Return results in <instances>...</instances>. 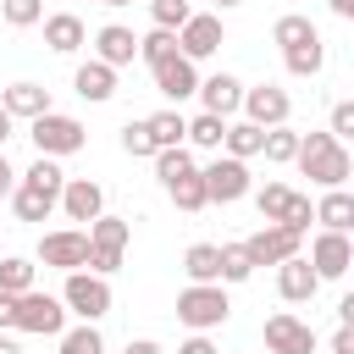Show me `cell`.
I'll use <instances>...</instances> for the list:
<instances>
[{"label": "cell", "mask_w": 354, "mask_h": 354, "mask_svg": "<svg viewBox=\"0 0 354 354\" xmlns=\"http://www.w3.org/2000/svg\"><path fill=\"white\" fill-rule=\"evenodd\" d=\"M293 166H299L315 188H343V183H348V171H354V160H348L343 138H332V133H299Z\"/></svg>", "instance_id": "6da1fadb"}, {"label": "cell", "mask_w": 354, "mask_h": 354, "mask_svg": "<svg viewBox=\"0 0 354 354\" xmlns=\"http://www.w3.org/2000/svg\"><path fill=\"white\" fill-rule=\"evenodd\" d=\"M28 138H33L39 155L61 160V155H77V149L88 144V127H83L77 116H66V111H44V116L28 122Z\"/></svg>", "instance_id": "7a4b0ae2"}, {"label": "cell", "mask_w": 354, "mask_h": 354, "mask_svg": "<svg viewBox=\"0 0 354 354\" xmlns=\"http://www.w3.org/2000/svg\"><path fill=\"white\" fill-rule=\"evenodd\" d=\"M227 315H232V304H227V288L221 282H188L177 293V321L194 326V332H216Z\"/></svg>", "instance_id": "3957f363"}, {"label": "cell", "mask_w": 354, "mask_h": 354, "mask_svg": "<svg viewBox=\"0 0 354 354\" xmlns=\"http://www.w3.org/2000/svg\"><path fill=\"white\" fill-rule=\"evenodd\" d=\"M11 332H33V337H61L66 332V304L44 288H28L17 293V310H11Z\"/></svg>", "instance_id": "277c9868"}, {"label": "cell", "mask_w": 354, "mask_h": 354, "mask_svg": "<svg viewBox=\"0 0 354 354\" xmlns=\"http://www.w3.org/2000/svg\"><path fill=\"white\" fill-rule=\"evenodd\" d=\"M61 304H66V315H77V321H100V315H111V282L94 277V271H66Z\"/></svg>", "instance_id": "5b68a950"}, {"label": "cell", "mask_w": 354, "mask_h": 354, "mask_svg": "<svg viewBox=\"0 0 354 354\" xmlns=\"http://www.w3.org/2000/svg\"><path fill=\"white\" fill-rule=\"evenodd\" d=\"M205 177V199L210 205H232L249 194V160H232V155H216L210 166H199Z\"/></svg>", "instance_id": "8992f818"}, {"label": "cell", "mask_w": 354, "mask_h": 354, "mask_svg": "<svg viewBox=\"0 0 354 354\" xmlns=\"http://www.w3.org/2000/svg\"><path fill=\"white\" fill-rule=\"evenodd\" d=\"M238 111H243V122H254V127H282V122L293 116V100H288V88H277V83H254V88H243Z\"/></svg>", "instance_id": "52a82bcc"}, {"label": "cell", "mask_w": 354, "mask_h": 354, "mask_svg": "<svg viewBox=\"0 0 354 354\" xmlns=\"http://www.w3.org/2000/svg\"><path fill=\"white\" fill-rule=\"evenodd\" d=\"M221 44H227V28H221L216 11H194V17L177 28V50H183L188 61H205V55H216Z\"/></svg>", "instance_id": "ba28073f"}, {"label": "cell", "mask_w": 354, "mask_h": 354, "mask_svg": "<svg viewBox=\"0 0 354 354\" xmlns=\"http://www.w3.org/2000/svg\"><path fill=\"white\" fill-rule=\"evenodd\" d=\"M149 77H155V88H160L171 105H183V100H194V88H199V61H188L183 50H171L166 61L149 66Z\"/></svg>", "instance_id": "9c48e42d"}, {"label": "cell", "mask_w": 354, "mask_h": 354, "mask_svg": "<svg viewBox=\"0 0 354 354\" xmlns=\"http://www.w3.org/2000/svg\"><path fill=\"white\" fill-rule=\"evenodd\" d=\"M243 249H249L254 266H277V260H288V254L304 249V232H293V227H282V221H266L260 232L243 238Z\"/></svg>", "instance_id": "30bf717a"}, {"label": "cell", "mask_w": 354, "mask_h": 354, "mask_svg": "<svg viewBox=\"0 0 354 354\" xmlns=\"http://www.w3.org/2000/svg\"><path fill=\"white\" fill-rule=\"evenodd\" d=\"M304 260L315 266L321 282H337V277H348V266H354V243H348V232H326V227H321Z\"/></svg>", "instance_id": "8fae6325"}, {"label": "cell", "mask_w": 354, "mask_h": 354, "mask_svg": "<svg viewBox=\"0 0 354 354\" xmlns=\"http://www.w3.org/2000/svg\"><path fill=\"white\" fill-rule=\"evenodd\" d=\"M39 260L55 266V271H83V260H88V232H83V227L44 232V238H39Z\"/></svg>", "instance_id": "7c38bea8"}, {"label": "cell", "mask_w": 354, "mask_h": 354, "mask_svg": "<svg viewBox=\"0 0 354 354\" xmlns=\"http://www.w3.org/2000/svg\"><path fill=\"white\" fill-rule=\"evenodd\" d=\"M266 354H315V332L299 315L277 310V315H266Z\"/></svg>", "instance_id": "4fadbf2b"}, {"label": "cell", "mask_w": 354, "mask_h": 354, "mask_svg": "<svg viewBox=\"0 0 354 354\" xmlns=\"http://www.w3.org/2000/svg\"><path fill=\"white\" fill-rule=\"evenodd\" d=\"M277 293H282L288 304H310V299L321 293V277H315V266L304 260V249L288 254V260H277Z\"/></svg>", "instance_id": "5bb4252c"}, {"label": "cell", "mask_w": 354, "mask_h": 354, "mask_svg": "<svg viewBox=\"0 0 354 354\" xmlns=\"http://www.w3.org/2000/svg\"><path fill=\"white\" fill-rule=\"evenodd\" d=\"M55 205L66 210V221H83V227H88V221H94V216L105 210V188H100L94 177H66V183H61V199H55Z\"/></svg>", "instance_id": "9a60e30c"}, {"label": "cell", "mask_w": 354, "mask_h": 354, "mask_svg": "<svg viewBox=\"0 0 354 354\" xmlns=\"http://www.w3.org/2000/svg\"><path fill=\"white\" fill-rule=\"evenodd\" d=\"M94 61H105V66H133V61H138V39H133V28L105 22V28L94 33Z\"/></svg>", "instance_id": "2e32d148"}, {"label": "cell", "mask_w": 354, "mask_h": 354, "mask_svg": "<svg viewBox=\"0 0 354 354\" xmlns=\"http://www.w3.org/2000/svg\"><path fill=\"white\" fill-rule=\"evenodd\" d=\"M0 111L11 122H33L50 111V88L44 83H11V88H0Z\"/></svg>", "instance_id": "e0dca14e"}, {"label": "cell", "mask_w": 354, "mask_h": 354, "mask_svg": "<svg viewBox=\"0 0 354 354\" xmlns=\"http://www.w3.org/2000/svg\"><path fill=\"white\" fill-rule=\"evenodd\" d=\"M39 22H44V44H50L55 55H77V50L88 44L83 17H72V11H55V17H39Z\"/></svg>", "instance_id": "ac0fdd59"}, {"label": "cell", "mask_w": 354, "mask_h": 354, "mask_svg": "<svg viewBox=\"0 0 354 354\" xmlns=\"http://www.w3.org/2000/svg\"><path fill=\"white\" fill-rule=\"evenodd\" d=\"M199 105L210 111V116H232L238 111V100H243V83L232 77V72H216V77H199Z\"/></svg>", "instance_id": "d6986e66"}, {"label": "cell", "mask_w": 354, "mask_h": 354, "mask_svg": "<svg viewBox=\"0 0 354 354\" xmlns=\"http://www.w3.org/2000/svg\"><path fill=\"white\" fill-rule=\"evenodd\" d=\"M72 88H77L88 105H105V100L116 94V66H105V61H83V66L72 72Z\"/></svg>", "instance_id": "ffe728a7"}, {"label": "cell", "mask_w": 354, "mask_h": 354, "mask_svg": "<svg viewBox=\"0 0 354 354\" xmlns=\"http://www.w3.org/2000/svg\"><path fill=\"white\" fill-rule=\"evenodd\" d=\"M315 221H321L326 232H348V227H354V194H348V188H326L321 205H315Z\"/></svg>", "instance_id": "44dd1931"}, {"label": "cell", "mask_w": 354, "mask_h": 354, "mask_svg": "<svg viewBox=\"0 0 354 354\" xmlns=\"http://www.w3.org/2000/svg\"><path fill=\"white\" fill-rule=\"evenodd\" d=\"M11 210H17V221H44V216L55 210V194H44V188H33V183L17 177V188H11Z\"/></svg>", "instance_id": "7402d4cb"}, {"label": "cell", "mask_w": 354, "mask_h": 354, "mask_svg": "<svg viewBox=\"0 0 354 354\" xmlns=\"http://www.w3.org/2000/svg\"><path fill=\"white\" fill-rule=\"evenodd\" d=\"M183 271L188 282H221V243H188Z\"/></svg>", "instance_id": "603a6c76"}, {"label": "cell", "mask_w": 354, "mask_h": 354, "mask_svg": "<svg viewBox=\"0 0 354 354\" xmlns=\"http://www.w3.org/2000/svg\"><path fill=\"white\" fill-rule=\"evenodd\" d=\"M260 138H266V127H254V122H227L221 149H227L232 160H254V155H260Z\"/></svg>", "instance_id": "cb8c5ba5"}, {"label": "cell", "mask_w": 354, "mask_h": 354, "mask_svg": "<svg viewBox=\"0 0 354 354\" xmlns=\"http://www.w3.org/2000/svg\"><path fill=\"white\" fill-rule=\"evenodd\" d=\"M282 61H288V72H293V77H315V72L326 66V44H321V39L288 44V50H282Z\"/></svg>", "instance_id": "d4e9b609"}, {"label": "cell", "mask_w": 354, "mask_h": 354, "mask_svg": "<svg viewBox=\"0 0 354 354\" xmlns=\"http://www.w3.org/2000/svg\"><path fill=\"white\" fill-rule=\"evenodd\" d=\"M144 127H149L155 149H171V144H183V133H188V116H183V111H155V116H144Z\"/></svg>", "instance_id": "484cf974"}, {"label": "cell", "mask_w": 354, "mask_h": 354, "mask_svg": "<svg viewBox=\"0 0 354 354\" xmlns=\"http://www.w3.org/2000/svg\"><path fill=\"white\" fill-rule=\"evenodd\" d=\"M221 133H227V116H210V111H199V116H188V133H183V144H194V149H221Z\"/></svg>", "instance_id": "4316f807"}, {"label": "cell", "mask_w": 354, "mask_h": 354, "mask_svg": "<svg viewBox=\"0 0 354 354\" xmlns=\"http://www.w3.org/2000/svg\"><path fill=\"white\" fill-rule=\"evenodd\" d=\"M149 160H155V177H160V188H166V183H177V177H188V171H199V166H194V155H188V144L155 149Z\"/></svg>", "instance_id": "83f0119b"}, {"label": "cell", "mask_w": 354, "mask_h": 354, "mask_svg": "<svg viewBox=\"0 0 354 354\" xmlns=\"http://www.w3.org/2000/svg\"><path fill=\"white\" fill-rule=\"evenodd\" d=\"M293 149H299V133L282 122V127H266V138H260V155L271 160V166H293Z\"/></svg>", "instance_id": "f1b7e54d"}, {"label": "cell", "mask_w": 354, "mask_h": 354, "mask_svg": "<svg viewBox=\"0 0 354 354\" xmlns=\"http://www.w3.org/2000/svg\"><path fill=\"white\" fill-rule=\"evenodd\" d=\"M83 232H88V243H116V249H127V238H133V221H127V216H105V210H100V216H94Z\"/></svg>", "instance_id": "f546056e"}, {"label": "cell", "mask_w": 354, "mask_h": 354, "mask_svg": "<svg viewBox=\"0 0 354 354\" xmlns=\"http://www.w3.org/2000/svg\"><path fill=\"white\" fill-rule=\"evenodd\" d=\"M166 199H171L177 210H205V205H210V199H205V177H199V171H188V177L166 183Z\"/></svg>", "instance_id": "4dcf8cb0"}, {"label": "cell", "mask_w": 354, "mask_h": 354, "mask_svg": "<svg viewBox=\"0 0 354 354\" xmlns=\"http://www.w3.org/2000/svg\"><path fill=\"white\" fill-rule=\"evenodd\" d=\"M271 39L288 50V44H304V39H321V28L310 22V17H299V11H288V17H277V28H271Z\"/></svg>", "instance_id": "1f68e13d"}, {"label": "cell", "mask_w": 354, "mask_h": 354, "mask_svg": "<svg viewBox=\"0 0 354 354\" xmlns=\"http://www.w3.org/2000/svg\"><path fill=\"white\" fill-rule=\"evenodd\" d=\"M17 177H22V183H33V188H44V194H55V199H61V183H66V171H61L50 155H39V160H33L28 171H17Z\"/></svg>", "instance_id": "d6a6232c"}, {"label": "cell", "mask_w": 354, "mask_h": 354, "mask_svg": "<svg viewBox=\"0 0 354 354\" xmlns=\"http://www.w3.org/2000/svg\"><path fill=\"white\" fill-rule=\"evenodd\" d=\"M28 288H33V260L6 254L0 260V293H28Z\"/></svg>", "instance_id": "836d02e7"}, {"label": "cell", "mask_w": 354, "mask_h": 354, "mask_svg": "<svg viewBox=\"0 0 354 354\" xmlns=\"http://www.w3.org/2000/svg\"><path fill=\"white\" fill-rule=\"evenodd\" d=\"M61 354H105V337H100V326H94V321H83V326L61 332Z\"/></svg>", "instance_id": "e575fe53"}, {"label": "cell", "mask_w": 354, "mask_h": 354, "mask_svg": "<svg viewBox=\"0 0 354 354\" xmlns=\"http://www.w3.org/2000/svg\"><path fill=\"white\" fill-rule=\"evenodd\" d=\"M171 50H177V33H171V28H149V33L138 39V61H144V66H155V61H166Z\"/></svg>", "instance_id": "d590c367"}, {"label": "cell", "mask_w": 354, "mask_h": 354, "mask_svg": "<svg viewBox=\"0 0 354 354\" xmlns=\"http://www.w3.org/2000/svg\"><path fill=\"white\" fill-rule=\"evenodd\" d=\"M254 277V260L243 243H221V282H249Z\"/></svg>", "instance_id": "8d00e7d4"}, {"label": "cell", "mask_w": 354, "mask_h": 354, "mask_svg": "<svg viewBox=\"0 0 354 354\" xmlns=\"http://www.w3.org/2000/svg\"><path fill=\"white\" fill-rule=\"evenodd\" d=\"M44 17V0H0V22L6 28H33Z\"/></svg>", "instance_id": "74e56055"}, {"label": "cell", "mask_w": 354, "mask_h": 354, "mask_svg": "<svg viewBox=\"0 0 354 354\" xmlns=\"http://www.w3.org/2000/svg\"><path fill=\"white\" fill-rule=\"evenodd\" d=\"M282 227H293V232H310V221H315V205H310V194H288V205H282V216H277Z\"/></svg>", "instance_id": "f35d334b"}, {"label": "cell", "mask_w": 354, "mask_h": 354, "mask_svg": "<svg viewBox=\"0 0 354 354\" xmlns=\"http://www.w3.org/2000/svg\"><path fill=\"white\" fill-rule=\"evenodd\" d=\"M149 17H155V28H171V33H177V28L194 17V6H188V0H149Z\"/></svg>", "instance_id": "ab89813d"}, {"label": "cell", "mask_w": 354, "mask_h": 354, "mask_svg": "<svg viewBox=\"0 0 354 354\" xmlns=\"http://www.w3.org/2000/svg\"><path fill=\"white\" fill-rule=\"evenodd\" d=\"M122 149H127L133 160H149V155H155V138H149V127H144V122H127V127H122Z\"/></svg>", "instance_id": "60d3db41"}, {"label": "cell", "mask_w": 354, "mask_h": 354, "mask_svg": "<svg viewBox=\"0 0 354 354\" xmlns=\"http://www.w3.org/2000/svg\"><path fill=\"white\" fill-rule=\"evenodd\" d=\"M94 277H111V271H122V249L116 243H88V260H83Z\"/></svg>", "instance_id": "b9f144b4"}, {"label": "cell", "mask_w": 354, "mask_h": 354, "mask_svg": "<svg viewBox=\"0 0 354 354\" xmlns=\"http://www.w3.org/2000/svg\"><path fill=\"white\" fill-rule=\"evenodd\" d=\"M288 194H293L288 183H266V188L254 194V205H260V216H266V221H277V216H282V205H288Z\"/></svg>", "instance_id": "7bdbcfd3"}, {"label": "cell", "mask_w": 354, "mask_h": 354, "mask_svg": "<svg viewBox=\"0 0 354 354\" xmlns=\"http://www.w3.org/2000/svg\"><path fill=\"white\" fill-rule=\"evenodd\" d=\"M332 138H354V100H337L332 105V127H326Z\"/></svg>", "instance_id": "ee69618b"}, {"label": "cell", "mask_w": 354, "mask_h": 354, "mask_svg": "<svg viewBox=\"0 0 354 354\" xmlns=\"http://www.w3.org/2000/svg\"><path fill=\"white\" fill-rule=\"evenodd\" d=\"M332 354H354V326L337 321V332H332Z\"/></svg>", "instance_id": "f6af8a7d"}, {"label": "cell", "mask_w": 354, "mask_h": 354, "mask_svg": "<svg viewBox=\"0 0 354 354\" xmlns=\"http://www.w3.org/2000/svg\"><path fill=\"white\" fill-rule=\"evenodd\" d=\"M11 188H17V166H11L6 149H0V199H11Z\"/></svg>", "instance_id": "bcb514c9"}, {"label": "cell", "mask_w": 354, "mask_h": 354, "mask_svg": "<svg viewBox=\"0 0 354 354\" xmlns=\"http://www.w3.org/2000/svg\"><path fill=\"white\" fill-rule=\"evenodd\" d=\"M177 354H216V343H210V337H205V332H194V337H188V343H183V348H177Z\"/></svg>", "instance_id": "7dc6e473"}, {"label": "cell", "mask_w": 354, "mask_h": 354, "mask_svg": "<svg viewBox=\"0 0 354 354\" xmlns=\"http://www.w3.org/2000/svg\"><path fill=\"white\" fill-rule=\"evenodd\" d=\"M122 354H166V348H160L155 337H127V348H122Z\"/></svg>", "instance_id": "c3c4849f"}, {"label": "cell", "mask_w": 354, "mask_h": 354, "mask_svg": "<svg viewBox=\"0 0 354 354\" xmlns=\"http://www.w3.org/2000/svg\"><path fill=\"white\" fill-rule=\"evenodd\" d=\"M11 310H17V293H0V332L11 326Z\"/></svg>", "instance_id": "681fc988"}, {"label": "cell", "mask_w": 354, "mask_h": 354, "mask_svg": "<svg viewBox=\"0 0 354 354\" xmlns=\"http://www.w3.org/2000/svg\"><path fill=\"white\" fill-rule=\"evenodd\" d=\"M326 6H332V17H343V22L354 17V0H326Z\"/></svg>", "instance_id": "f907efd6"}, {"label": "cell", "mask_w": 354, "mask_h": 354, "mask_svg": "<svg viewBox=\"0 0 354 354\" xmlns=\"http://www.w3.org/2000/svg\"><path fill=\"white\" fill-rule=\"evenodd\" d=\"M6 138H11V116L0 111V149H6Z\"/></svg>", "instance_id": "816d5d0a"}, {"label": "cell", "mask_w": 354, "mask_h": 354, "mask_svg": "<svg viewBox=\"0 0 354 354\" xmlns=\"http://www.w3.org/2000/svg\"><path fill=\"white\" fill-rule=\"evenodd\" d=\"M0 354H22V348H17V343H11V337H0Z\"/></svg>", "instance_id": "f5cc1de1"}, {"label": "cell", "mask_w": 354, "mask_h": 354, "mask_svg": "<svg viewBox=\"0 0 354 354\" xmlns=\"http://www.w3.org/2000/svg\"><path fill=\"white\" fill-rule=\"evenodd\" d=\"M216 6H221V11H232V6H243V0H216Z\"/></svg>", "instance_id": "db71d44e"}, {"label": "cell", "mask_w": 354, "mask_h": 354, "mask_svg": "<svg viewBox=\"0 0 354 354\" xmlns=\"http://www.w3.org/2000/svg\"><path fill=\"white\" fill-rule=\"evenodd\" d=\"M100 6H127V0H100Z\"/></svg>", "instance_id": "11a10c76"}]
</instances>
